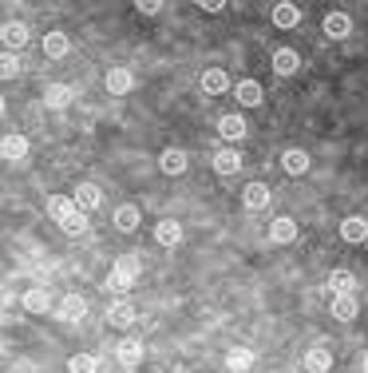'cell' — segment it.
I'll use <instances>...</instances> for the list:
<instances>
[{
    "label": "cell",
    "instance_id": "6da1fadb",
    "mask_svg": "<svg viewBox=\"0 0 368 373\" xmlns=\"http://www.w3.org/2000/svg\"><path fill=\"white\" fill-rule=\"evenodd\" d=\"M139 274H143V262H139L135 254H119V258H115V270H111V286H115V290H127V286L139 278Z\"/></svg>",
    "mask_w": 368,
    "mask_h": 373
},
{
    "label": "cell",
    "instance_id": "7a4b0ae2",
    "mask_svg": "<svg viewBox=\"0 0 368 373\" xmlns=\"http://www.w3.org/2000/svg\"><path fill=\"white\" fill-rule=\"evenodd\" d=\"M107 318H111V326H119V330H127V326H135V302H127V298H119V302H111V310H107Z\"/></svg>",
    "mask_w": 368,
    "mask_h": 373
},
{
    "label": "cell",
    "instance_id": "3957f363",
    "mask_svg": "<svg viewBox=\"0 0 368 373\" xmlns=\"http://www.w3.org/2000/svg\"><path fill=\"white\" fill-rule=\"evenodd\" d=\"M72 100H75V87H68V84H48L44 87V103L56 108V112H63Z\"/></svg>",
    "mask_w": 368,
    "mask_h": 373
},
{
    "label": "cell",
    "instance_id": "277c9868",
    "mask_svg": "<svg viewBox=\"0 0 368 373\" xmlns=\"http://www.w3.org/2000/svg\"><path fill=\"white\" fill-rule=\"evenodd\" d=\"M230 75L222 72V68H206V72H202V92H206V96H222V92H230Z\"/></svg>",
    "mask_w": 368,
    "mask_h": 373
},
{
    "label": "cell",
    "instance_id": "5b68a950",
    "mask_svg": "<svg viewBox=\"0 0 368 373\" xmlns=\"http://www.w3.org/2000/svg\"><path fill=\"white\" fill-rule=\"evenodd\" d=\"M135 87V75L127 72V68H107V92L111 96H127Z\"/></svg>",
    "mask_w": 368,
    "mask_h": 373
},
{
    "label": "cell",
    "instance_id": "8992f818",
    "mask_svg": "<svg viewBox=\"0 0 368 373\" xmlns=\"http://www.w3.org/2000/svg\"><path fill=\"white\" fill-rule=\"evenodd\" d=\"M0 36H4L8 52H20V48L28 44V24H20V20H8V24L0 28Z\"/></svg>",
    "mask_w": 368,
    "mask_h": 373
},
{
    "label": "cell",
    "instance_id": "52a82bcc",
    "mask_svg": "<svg viewBox=\"0 0 368 373\" xmlns=\"http://www.w3.org/2000/svg\"><path fill=\"white\" fill-rule=\"evenodd\" d=\"M233 92H238V103H242V108H258V103L266 100V92H261L258 80H242Z\"/></svg>",
    "mask_w": 368,
    "mask_h": 373
},
{
    "label": "cell",
    "instance_id": "ba28073f",
    "mask_svg": "<svg viewBox=\"0 0 368 373\" xmlns=\"http://www.w3.org/2000/svg\"><path fill=\"white\" fill-rule=\"evenodd\" d=\"M214 171H218V175H238V171H242V155L230 151V147L214 151Z\"/></svg>",
    "mask_w": 368,
    "mask_h": 373
},
{
    "label": "cell",
    "instance_id": "9c48e42d",
    "mask_svg": "<svg viewBox=\"0 0 368 373\" xmlns=\"http://www.w3.org/2000/svg\"><path fill=\"white\" fill-rule=\"evenodd\" d=\"M273 68H277V75H293L297 68H301V52L277 48V52H273Z\"/></svg>",
    "mask_w": 368,
    "mask_h": 373
},
{
    "label": "cell",
    "instance_id": "30bf717a",
    "mask_svg": "<svg viewBox=\"0 0 368 373\" xmlns=\"http://www.w3.org/2000/svg\"><path fill=\"white\" fill-rule=\"evenodd\" d=\"M226 370H230V373H245V370H254V349L233 346L230 353H226Z\"/></svg>",
    "mask_w": 368,
    "mask_h": 373
},
{
    "label": "cell",
    "instance_id": "8fae6325",
    "mask_svg": "<svg viewBox=\"0 0 368 373\" xmlns=\"http://www.w3.org/2000/svg\"><path fill=\"white\" fill-rule=\"evenodd\" d=\"M348 32H353V20H348V16H344V13H329V16H325V36H332V40H344V36H348Z\"/></svg>",
    "mask_w": 368,
    "mask_h": 373
},
{
    "label": "cell",
    "instance_id": "7c38bea8",
    "mask_svg": "<svg viewBox=\"0 0 368 373\" xmlns=\"http://www.w3.org/2000/svg\"><path fill=\"white\" fill-rule=\"evenodd\" d=\"M218 136L230 139V143H238V139L245 136V119H242V115H222V119H218Z\"/></svg>",
    "mask_w": 368,
    "mask_h": 373
},
{
    "label": "cell",
    "instance_id": "4fadbf2b",
    "mask_svg": "<svg viewBox=\"0 0 368 373\" xmlns=\"http://www.w3.org/2000/svg\"><path fill=\"white\" fill-rule=\"evenodd\" d=\"M63 318V322H79V318H84L87 314V302L79 298V294H68V298L60 302V310H56Z\"/></svg>",
    "mask_w": 368,
    "mask_h": 373
},
{
    "label": "cell",
    "instance_id": "5bb4252c",
    "mask_svg": "<svg viewBox=\"0 0 368 373\" xmlns=\"http://www.w3.org/2000/svg\"><path fill=\"white\" fill-rule=\"evenodd\" d=\"M99 199H103V195H99L95 183H79V186H75V207H79V211H95Z\"/></svg>",
    "mask_w": 368,
    "mask_h": 373
},
{
    "label": "cell",
    "instance_id": "9a60e30c",
    "mask_svg": "<svg viewBox=\"0 0 368 373\" xmlns=\"http://www.w3.org/2000/svg\"><path fill=\"white\" fill-rule=\"evenodd\" d=\"M159 167H162V171H167V175H183V171H186V151H178V147H167V151H162V155H159Z\"/></svg>",
    "mask_w": 368,
    "mask_h": 373
},
{
    "label": "cell",
    "instance_id": "2e32d148",
    "mask_svg": "<svg viewBox=\"0 0 368 373\" xmlns=\"http://www.w3.org/2000/svg\"><path fill=\"white\" fill-rule=\"evenodd\" d=\"M155 238H159L162 247H178V242H183V226L174 223V219H162V223L155 226Z\"/></svg>",
    "mask_w": 368,
    "mask_h": 373
},
{
    "label": "cell",
    "instance_id": "e0dca14e",
    "mask_svg": "<svg viewBox=\"0 0 368 373\" xmlns=\"http://www.w3.org/2000/svg\"><path fill=\"white\" fill-rule=\"evenodd\" d=\"M68 48H72V44H68L63 32H48V36H44V56H48V60H63Z\"/></svg>",
    "mask_w": 368,
    "mask_h": 373
},
{
    "label": "cell",
    "instance_id": "ac0fdd59",
    "mask_svg": "<svg viewBox=\"0 0 368 373\" xmlns=\"http://www.w3.org/2000/svg\"><path fill=\"white\" fill-rule=\"evenodd\" d=\"M332 370V353L329 349H309L305 353V373H329Z\"/></svg>",
    "mask_w": 368,
    "mask_h": 373
},
{
    "label": "cell",
    "instance_id": "d6986e66",
    "mask_svg": "<svg viewBox=\"0 0 368 373\" xmlns=\"http://www.w3.org/2000/svg\"><path fill=\"white\" fill-rule=\"evenodd\" d=\"M0 155H4V159H24L28 155V136H4Z\"/></svg>",
    "mask_w": 368,
    "mask_h": 373
},
{
    "label": "cell",
    "instance_id": "ffe728a7",
    "mask_svg": "<svg viewBox=\"0 0 368 373\" xmlns=\"http://www.w3.org/2000/svg\"><path fill=\"white\" fill-rule=\"evenodd\" d=\"M115 226H119L123 235H131V231H139V207H131V203H123L119 211H115Z\"/></svg>",
    "mask_w": 368,
    "mask_h": 373
},
{
    "label": "cell",
    "instance_id": "44dd1931",
    "mask_svg": "<svg viewBox=\"0 0 368 373\" xmlns=\"http://www.w3.org/2000/svg\"><path fill=\"white\" fill-rule=\"evenodd\" d=\"M270 238H273V242H293V238H297V223H293V219H273V223H270Z\"/></svg>",
    "mask_w": 368,
    "mask_h": 373
},
{
    "label": "cell",
    "instance_id": "7402d4cb",
    "mask_svg": "<svg viewBox=\"0 0 368 373\" xmlns=\"http://www.w3.org/2000/svg\"><path fill=\"white\" fill-rule=\"evenodd\" d=\"M341 238H344V242H365V238H368V223H365V219H344V223H341Z\"/></svg>",
    "mask_w": 368,
    "mask_h": 373
},
{
    "label": "cell",
    "instance_id": "603a6c76",
    "mask_svg": "<svg viewBox=\"0 0 368 373\" xmlns=\"http://www.w3.org/2000/svg\"><path fill=\"white\" fill-rule=\"evenodd\" d=\"M242 199H245V207H254V211H258V207H270V186H266V183H250Z\"/></svg>",
    "mask_w": 368,
    "mask_h": 373
},
{
    "label": "cell",
    "instance_id": "cb8c5ba5",
    "mask_svg": "<svg viewBox=\"0 0 368 373\" xmlns=\"http://www.w3.org/2000/svg\"><path fill=\"white\" fill-rule=\"evenodd\" d=\"M60 231H63V235H84V231H87V214L84 211H79V207H75V211L72 214H63V219H60Z\"/></svg>",
    "mask_w": 368,
    "mask_h": 373
},
{
    "label": "cell",
    "instance_id": "d4e9b609",
    "mask_svg": "<svg viewBox=\"0 0 368 373\" xmlns=\"http://www.w3.org/2000/svg\"><path fill=\"white\" fill-rule=\"evenodd\" d=\"M48 306H52V302H48V290L32 286V290L24 294V310H28V314H48Z\"/></svg>",
    "mask_w": 368,
    "mask_h": 373
},
{
    "label": "cell",
    "instance_id": "484cf974",
    "mask_svg": "<svg viewBox=\"0 0 368 373\" xmlns=\"http://www.w3.org/2000/svg\"><path fill=\"white\" fill-rule=\"evenodd\" d=\"M297 20H301L297 4H277V8H273V24L277 28H297Z\"/></svg>",
    "mask_w": 368,
    "mask_h": 373
},
{
    "label": "cell",
    "instance_id": "4316f807",
    "mask_svg": "<svg viewBox=\"0 0 368 373\" xmlns=\"http://www.w3.org/2000/svg\"><path fill=\"white\" fill-rule=\"evenodd\" d=\"M332 314H337L341 322H353L356 318V298L353 294H337V298H332Z\"/></svg>",
    "mask_w": 368,
    "mask_h": 373
},
{
    "label": "cell",
    "instance_id": "83f0119b",
    "mask_svg": "<svg viewBox=\"0 0 368 373\" xmlns=\"http://www.w3.org/2000/svg\"><path fill=\"white\" fill-rule=\"evenodd\" d=\"M329 290H332V294H353V290H356V278H353L348 270H332Z\"/></svg>",
    "mask_w": 368,
    "mask_h": 373
},
{
    "label": "cell",
    "instance_id": "f1b7e54d",
    "mask_svg": "<svg viewBox=\"0 0 368 373\" xmlns=\"http://www.w3.org/2000/svg\"><path fill=\"white\" fill-rule=\"evenodd\" d=\"M282 163H285V171H289V175H305L309 171V155H305V151H297V147L285 151Z\"/></svg>",
    "mask_w": 368,
    "mask_h": 373
},
{
    "label": "cell",
    "instance_id": "f546056e",
    "mask_svg": "<svg viewBox=\"0 0 368 373\" xmlns=\"http://www.w3.org/2000/svg\"><path fill=\"white\" fill-rule=\"evenodd\" d=\"M72 211H75V199H68V195H52L48 199V214L56 219V223H60L63 214H72Z\"/></svg>",
    "mask_w": 368,
    "mask_h": 373
},
{
    "label": "cell",
    "instance_id": "4dcf8cb0",
    "mask_svg": "<svg viewBox=\"0 0 368 373\" xmlns=\"http://www.w3.org/2000/svg\"><path fill=\"white\" fill-rule=\"evenodd\" d=\"M95 370H99V361L91 353H72L68 358V373H95Z\"/></svg>",
    "mask_w": 368,
    "mask_h": 373
},
{
    "label": "cell",
    "instance_id": "1f68e13d",
    "mask_svg": "<svg viewBox=\"0 0 368 373\" xmlns=\"http://www.w3.org/2000/svg\"><path fill=\"white\" fill-rule=\"evenodd\" d=\"M119 361L123 365H139L143 361V342H119Z\"/></svg>",
    "mask_w": 368,
    "mask_h": 373
},
{
    "label": "cell",
    "instance_id": "d6a6232c",
    "mask_svg": "<svg viewBox=\"0 0 368 373\" xmlns=\"http://www.w3.org/2000/svg\"><path fill=\"white\" fill-rule=\"evenodd\" d=\"M0 72H4V80H13V75L20 72V56H16V52H8V56H4V64H0Z\"/></svg>",
    "mask_w": 368,
    "mask_h": 373
},
{
    "label": "cell",
    "instance_id": "836d02e7",
    "mask_svg": "<svg viewBox=\"0 0 368 373\" xmlns=\"http://www.w3.org/2000/svg\"><path fill=\"white\" fill-rule=\"evenodd\" d=\"M139 13H143V16H159L162 4H159V0H143V4H139Z\"/></svg>",
    "mask_w": 368,
    "mask_h": 373
},
{
    "label": "cell",
    "instance_id": "e575fe53",
    "mask_svg": "<svg viewBox=\"0 0 368 373\" xmlns=\"http://www.w3.org/2000/svg\"><path fill=\"white\" fill-rule=\"evenodd\" d=\"M222 8H226V4H222V0H210V4H202V13H210V16H218Z\"/></svg>",
    "mask_w": 368,
    "mask_h": 373
},
{
    "label": "cell",
    "instance_id": "d590c367",
    "mask_svg": "<svg viewBox=\"0 0 368 373\" xmlns=\"http://www.w3.org/2000/svg\"><path fill=\"white\" fill-rule=\"evenodd\" d=\"M365 373H368V358H365Z\"/></svg>",
    "mask_w": 368,
    "mask_h": 373
}]
</instances>
